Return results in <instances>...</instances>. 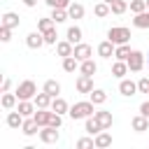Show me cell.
I'll list each match as a JSON object with an SVG mask.
<instances>
[{
	"label": "cell",
	"instance_id": "cell-23",
	"mask_svg": "<svg viewBox=\"0 0 149 149\" xmlns=\"http://www.w3.org/2000/svg\"><path fill=\"white\" fill-rule=\"evenodd\" d=\"M42 91H47L51 98H56V95H61V84H58L56 79H47L44 86H42Z\"/></svg>",
	"mask_w": 149,
	"mask_h": 149
},
{
	"label": "cell",
	"instance_id": "cell-39",
	"mask_svg": "<svg viewBox=\"0 0 149 149\" xmlns=\"http://www.w3.org/2000/svg\"><path fill=\"white\" fill-rule=\"evenodd\" d=\"M51 9H68L70 7V0H44Z\"/></svg>",
	"mask_w": 149,
	"mask_h": 149
},
{
	"label": "cell",
	"instance_id": "cell-44",
	"mask_svg": "<svg viewBox=\"0 0 149 149\" xmlns=\"http://www.w3.org/2000/svg\"><path fill=\"white\" fill-rule=\"evenodd\" d=\"M140 114H144V116L149 119V100H144V102L140 105Z\"/></svg>",
	"mask_w": 149,
	"mask_h": 149
},
{
	"label": "cell",
	"instance_id": "cell-35",
	"mask_svg": "<svg viewBox=\"0 0 149 149\" xmlns=\"http://www.w3.org/2000/svg\"><path fill=\"white\" fill-rule=\"evenodd\" d=\"M109 7H112V14H116V16H119V14H123V12L128 9V2H126V0H114Z\"/></svg>",
	"mask_w": 149,
	"mask_h": 149
},
{
	"label": "cell",
	"instance_id": "cell-47",
	"mask_svg": "<svg viewBox=\"0 0 149 149\" xmlns=\"http://www.w3.org/2000/svg\"><path fill=\"white\" fill-rule=\"evenodd\" d=\"M147 9H149V0H147Z\"/></svg>",
	"mask_w": 149,
	"mask_h": 149
},
{
	"label": "cell",
	"instance_id": "cell-17",
	"mask_svg": "<svg viewBox=\"0 0 149 149\" xmlns=\"http://www.w3.org/2000/svg\"><path fill=\"white\" fill-rule=\"evenodd\" d=\"M128 72H130V68H128V63H126V61H114V65H112V74H114V77L123 79Z\"/></svg>",
	"mask_w": 149,
	"mask_h": 149
},
{
	"label": "cell",
	"instance_id": "cell-48",
	"mask_svg": "<svg viewBox=\"0 0 149 149\" xmlns=\"http://www.w3.org/2000/svg\"><path fill=\"white\" fill-rule=\"evenodd\" d=\"M147 65H149V56H147Z\"/></svg>",
	"mask_w": 149,
	"mask_h": 149
},
{
	"label": "cell",
	"instance_id": "cell-29",
	"mask_svg": "<svg viewBox=\"0 0 149 149\" xmlns=\"http://www.w3.org/2000/svg\"><path fill=\"white\" fill-rule=\"evenodd\" d=\"M130 47L128 44H116V49H114V58L116 61H128V56H130Z\"/></svg>",
	"mask_w": 149,
	"mask_h": 149
},
{
	"label": "cell",
	"instance_id": "cell-5",
	"mask_svg": "<svg viewBox=\"0 0 149 149\" xmlns=\"http://www.w3.org/2000/svg\"><path fill=\"white\" fill-rule=\"evenodd\" d=\"M40 140H42L44 144L58 142V128H56V126H42V128H40Z\"/></svg>",
	"mask_w": 149,
	"mask_h": 149
},
{
	"label": "cell",
	"instance_id": "cell-42",
	"mask_svg": "<svg viewBox=\"0 0 149 149\" xmlns=\"http://www.w3.org/2000/svg\"><path fill=\"white\" fill-rule=\"evenodd\" d=\"M0 40H2V42H9V40H12V28L0 26Z\"/></svg>",
	"mask_w": 149,
	"mask_h": 149
},
{
	"label": "cell",
	"instance_id": "cell-22",
	"mask_svg": "<svg viewBox=\"0 0 149 149\" xmlns=\"http://www.w3.org/2000/svg\"><path fill=\"white\" fill-rule=\"evenodd\" d=\"M51 100H54V98H51L47 91H42V93H37V95L33 98V102H35L40 109H47V107H51Z\"/></svg>",
	"mask_w": 149,
	"mask_h": 149
},
{
	"label": "cell",
	"instance_id": "cell-19",
	"mask_svg": "<svg viewBox=\"0 0 149 149\" xmlns=\"http://www.w3.org/2000/svg\"><path fill=\"white\" fill-rule=\"evenodd\" d=\"M16 109H19L23 116H33V114H35V109H37V105H35L33 100H19Z\"/></svg>",
	"mask_w": 149,
	"mask_h": 149
},
{
	"label": "cell",
	"instance_id": "cell-20",
	"mask_svg": "<svg viewBox=\"0 0 149 149\" xmlns=\"http://www.w3.org/2000/svg\"><path fill=\"white\" fill-rule=\"evenodd\" d=\"M23 121H26V116H23L19 109L7 114V126H9V128H21V126H23Z\"/></svg>",
	"mask_w": 149,
	"mask_h": 149
},
{
	"label": "cell",
	"instance_id": "cell-18",
	"mask_svg": "<svg viewBox=\"0 0 149 149\" xmlns=\"http://www.w3.org/2000/svg\"><path fill=\"white\" fill-rule=\"evenodd\" d=\"M0 105H2L5 109H14V107L19 105V95H16V93H9V91H5V93H2V100H0Z\"/></svg>",
	"mask_w": 149,
	"mask_h": 149
},
{
	"label": "cell",
	"instance_id": "cell-37",
	"mask_svg": "<svg viewBox=\"0 0 149 149\" xmlns=\"http://www.w3.org/2000/svg\"><path fill=\"white\" fill-rule=\"evenodd\" d=\"M54 26H56V23H54V19H51V16H47V19H40V21H37V30H40V33H47V30H49V28H54Z\"/></svg>",
	"mask_w": 149,
	"mask_h": 149
},
{
	"label": "cell",
	"instance_id": "cell-38",
	"mask_svg": "<svg viewBox=\"0 0 149 149\" xmlns=\"http://www.w3.org/2000/svg\"><path fill=\"white\" fill-rule=\"evenodd\" d=\"M42 35H44V42H47V44H56V42H58V33H56V26H54V28H49L47 33H42Z\"/></svg>",
	"mask_w": 149,
	"mask_h": 149
},
{
	"label": "cell",
	"instance_id": "cell-2",
	"mask_svg": "<svg viewBox=\"0 0 149 149\" xmlns=\"http://www.w3.org/2000/svg\"><path fill=\"white\" fill-rule=\"evenodd\" d=\"M107 40H112L114 44H128L130 42V28H126V26H112L107 30Z\"/></svg>",
	"mask_w": 149,
	"mask_h": 149
},
{
	"label": "cell",
	"instance_id": "cell-26",
	"mask_svg": "<svg viewBox=\"0 0 149 149\" xmlns=\"http://www.w3.org/2000/svg\"><path fill=\"white\" fill-rule=\"evenodd\" d=\"M2 26H7V28H19V14H14V12H5L2 14Z\"/></svg>",
	"mask_w": 149,
	"mask_h": 149
},
{
	"label": "cell",
	"instance_id": "cell-9",
	"mask_svg": "<svg viewBox=\"0 0 149 149\" xmlns=\"http://www.w3.org/2000/svg\"><path fill=\"white\" fill-rule=\"evenodd\" d=\"M119 93L126 95V98L135 95V93H137V81H133V79H121V81H119Z\"/></svg>",
	"mask_w": 149,
	"mask_h": 149
},
{
	"label": "cell",
	"instance_id": "cell-13",
	"mask_svg": "<svg viewBox=\"0 0 149 149\" xmlns=\"http://www.w3.org/2000/svg\"><path fill=\"white\" fill-rule=\"evenodd\" d=\"M114 49H116V44H114L112 40H105V42L98 44V56H102V58H112V56H114Z\"/></svg>",
	"mask_w": 149,
	"mask_h": 149
},
{
	"label": "cell",
	"instance_id": "cell-28",
	"mask_svg": "<svg viewBox=\"0 0 149 149\" xmlns=\"http://www.w3.org/2000/svg\"><path fill=\"white\" fill-rule=\"evenodd\" d=\"M93 14H95L98 19H105V16H109V14H112V7H109L107 2H102V0H100V2L93 7Z\"/></svg>",
	"mask_w": 149,
	"mask_h": 149
},
{
	"label": "cell",
	"instance_id": "cell-46",
	"mask_svg": "<svg viewBox=\"0 0 149 149\" xmlns=\"http://www.w3.org/2000/svg\"><path fill=\"white\" fill-rule=\"evenodd\" d=\"M102 2H107V5H112V2H114V0H102Z\"/></svg>",
	"mask_w": 149,
	"mask_h": 149
},
{
	"label": "cell",
	"instance_id": "cell-15",
	"mask_svg": "<svg viewBox=\"0 0 149 149\" xmlns=\"http://www.w3.org/2000/svg\"><path fill=\"white\" fill-rule=\"evenodd\" d=\"M130 126H133L135 133H144V130H149V119H147L144 114H137V116H133Z\"/></svg>",
	"mask_w": 149,
	"mask_h": 149
},
{
	"label": "cell",
	"instance_id": "cell-36",
	"mask_svg": "<svg viewBox=\"0 0 149 149\" xmlns=\"http://www.w3.org/2000/svg\"><path fill=\"white\" fill-rule=\"evenodd\" d=\"M128 7H130V12H133V14H140V12H144V9H147V0H130V2H128Z\"/></svg>",
	"mask_w": 149,
	"mask_h": 149
},
{
	"label": "cell",
	"instance_id": "cell-33",
	"mask_svg": "<svg viewBox=\"0 0 149 149\" xmlns=\"http://www.w3.org/2000/svg\"><path fill=\"white\" fill-rule=\"evenodd\" d=\"M77 68H79V61H77L74 56H65V58H63V70H65V72H74Z\"/></svg>",
	"mask_w": 149,
	"mask_h": 149
},
{
	"label": "cell",
	"instance_id": "cell-6",
	"mask_svg": "<svg viewBox=\"0 0 149 149\" xmlns=\"http://www.w3.org/2000/svg\"><path fill=\"white\" fill-rule=\"evenodd\" d=\"M74 86H77L79 93H91L93 91V77L91 74H79L77 81H74Z\"/></svg>",
	"mask_w": 149,
	"mask_h": 149
},
{
	"label": "cell",
	"instance_id": "cell-3",
	"mask_svg": "<svg viewBox=\"0 0 149 149\" xmlns=\"http://www.w3.org/2000/svg\"><path fill=\"white\" fill-rule=\"evenodd\" d=\"M14 93L19 95V100H33V98L37 95V86H35L33 79H26V81H21V84L16 86Z\"/></svg>",
	"mask_w": 149,
	"mask_h": 149
},
{
	"label": "cell",
	"instance_id": "cell-1",
	"mask_svg": "<svg viewBox=\"0 0 149 149\" xmlns=\"http://www.w3.org/2000/svg\"><path fill=\"white\" fill-rule=\"evenodd\" d=\"M68 114H70L72 121H79V119H86V116L95 114V105H93L91 100H79V102H74V105L70 107Z\"/></svg>",
	"mask_w": 149,
	"mask_h": 149
},
{
	"label": "cell",
	"instance_id": "cell-25",
	"mask_svg": "<svg viewBox=\"0 0 149 149\" xmlns=\"http://www.w3.org/2000/svg\"><path fill=\"white\" fill-rule=\"evenodd\" d=\"M133 26L135 28H149V9H144V12H140V14H135V19H133Z\"/></svg>",
	"mask_w": 149,
	"mask_h": 149
},
{
	"label": "cell",
	"instance_id": "cell-21",
	"mask_svg": "<svg viewBox=\"0 0 149 149\" xmlns=\"http://www.w3.org/2000/svg\"><path fill=\"white\" fill-rule=\"evenodd\" d=\"M79 72H81V74H91V77H93V74L98 72V65H95V61H93V58H86V61H81V63H79Z\"/></svg>",
	"mask_w": 149,
	"mask_h": 149
},
{
	"label": "cell",
	"instance_id": "cell-24",
	"mask_svg": "<svg viewBox=\"0 0 149 149\" xmlns=\"http://www.w3.org/2000/svg\"><path fill=\"white\" fill-rule=\"evenodd\" d=\"M51 109H54V112H58V114H68V112H70V105H68L61 95H56V98L51 100Z\"/></svg>",
	"mask_w": 149,
	"mask_h": 149
},
{
	"label": "cell",
	"instance_id": "cell-27",
	"mask_svg": "<svg viewBox=\"0 0 149 149\" xmlns=\"http://www.w3.org/2000/svg\"><path fill=\"white\" fill-rule=\"evenodd\" d=\"M65 40H70L72 44H79L81 42V28L79 26H70L68 33H65Z\"/></svg>",
	"mask_w": 149,
	"mask_h": 149
},
{
	"label": "cell",
	"instance_id": "cell-7",
	"mask_svg": "<svg viewBox=\"0 0 149 149\" xmlns=\"http://www.w3.org/2000/svg\"><path fill=\"white\" fill-rule=\"evenodd\" d=\"M51 114H54V109H51V107H47V109H40V107H37V109H35V114H33V119H35V121H37V126L42 128V126H49V123H51Z\"/></svg>",
	"mask_w": 149,
	"mask_h": 149
},
{
	"label": "cell",
	"instance_id": "cell-14",
	"mask_svg": "<svg viewBox=\"0 0 149 149\" xmlns=\"http://www.w3.org/2000/svg\"><path fill=\"white\" fill-rule=\"evenodd\" d=\"M21 133H23V135H28V137H33L35 133H40L37 121H35L33 116H26V121H23V126H21Z\"/></svg>",
	"mask_w": 149,
	"mask_h": 149
},
{
	"label": "cell",
	"instance_id": "cell-11",
	"mask_svg": "<svg viewBox=\"0 0 149 149\" xmlns=\"http://www.w3.org/2000/svg\"><path fill=\"white\" fill-rule=\"evenodd\" d=\"M26 44H28V49H40V47L47 44V42H44V35H42L40 30H35V33H28Z\"/></svg>",
	"mask_w": 149,
	"mask_h": 149
},
{
	"label": "cell",
	"instance_id": "cell-8",
	"mask_svg": "<svg viewBox=\"0 0 149 149\" xmlns=\"http://www.w3.org/2000/svg\"><path fill=\"white\" fill-rule=\"evenodd\" d=\"M72 56L81 63V61H86V58H91V56H93V49H91V44L79 42V44H74V54H72Z\"/></svg>",
	"mask_w": 149,
	"mask_h": 149
},
{
	"label": "cell",
	"instance_id": "cell-34",
	"mask_svg": "<svg viewBox=\"0 0 149 149\" xmlns=\"http://www.w3.org/2000/svg\"><path fill=\"white\" fill-rule=\"evenodd\" d=\"M51 19H54V23H63L70 19V14H68V9H51Z\"/></svg>",
	"mask_w": 149,
	"mask_h": 149
},
{
	"label": "cell",
	"instance_id": "cell-43",
	"mask_svg": "<svg viewBox=\"0 0 149 149\" xmlns=\"http://www.w3.org/2000/svg\"><path fill=\"white\" fill-rule=\"evenodd\" d=\"M9 88H12V79H9V77H5V79H2V86H0V91L5 93V91H9Z\"/></svg>",
	"mask_w": 149,
	"mask_h": 149
},
{
	"label": "cell",
	"instance_id": "cell-32",
	"mask_svg": "<svg viewBox=\"0 0 149 149\" xmlns=\"http://www.w3.org/2000/svg\"><path fill=\"white\" fill-rule=\"evenodd\" d=\"M68 14H70V19H81L84 16V5H79V2H70V7H68Z\"/></svg>",
	"mask_w": 149,
	"mask_h": 149
},
{
	"label": "cell",
	"instance_id": "cell-4",
	"mask_svg": "<svg viewBox=\"0 0 149 149\" xmlns=\"http://www.w3.org/2000/svg\"><path fill=\"white\" fill-rule=\"evenodd\" d=\"M128 68H130V72H140L144 65H147V56L140 51V49H133L130 51V56H128Z\"/></svg>",
	"mask_w": 149,
	"mask_h": 149
},
{
	"label": "cell",
	"instance_id": "cell-12",
	"mask_svg": "<svg viewBox=\"0 0 149 149\" xmlns=\"http://www.w3.org/2000/svg\"><path fill=\"white\" fill-rule=\"evenodd\" d=\"M56 54H58L61 58L72 56V54H74V44H72L70 40H61V42H56Z\"/></svg>",
	"mask_w": 149,
	"mask_h": 149
},
{
	"label": "cell",
	"instance_id": "cell-41",
	"mask_svg": "<svg viewBox=\"0 0 149 149\" xmlns=\"http://www.w3.org/2000/svg\"><path fill=\"white\" fill-rule=\"evenodd\" d=\"M137 91L149 95V77H140V81H137Z\"/></svg>",
	"mask_w": 149,
	"mask_h": 149
},
{
	"label": "cell",
	"instance_id": "cell-10",
	"mask_svg": "<svg viewBox=\"0 0 149 149\" xmlns=\"http://www.w3.org/2000/svg\"><path fill=\"white\" fill-rule=\"evenodd\" d=\"M84 130H86L88 135H98V133H100V130H105V128H102V126H100V121L91 114V116H86V119H84Z\"/></svg>",
	"mask_w": 149,
	"mask_h": 149
},
{
	"label": "cell",
	"instance_id": "cell-45",
	"mask_svg": "<svg viewBox=\"0 0 149 149\" xmlns=\"http://www.w3.org/2000/svg\"><path fill=\"white\" fill-rule=\"evenodd\" d=\"M23 5H26V7H35V5H37V0H23Z\"/></svg>",
	"mask_w": 149,
	"mask_h": 149
},
{
	"label": "cell",
	"instance_id": "cell-40",
	"mask_svg": "<svg viewBox=\"0 0 149 149\" xmlns=\"http://www.w3.org/2000/svg\"><path fill=\"white\" fill-rule=\"evenodd\" d=\"M77 147H79V149H86V147H95V137H81V140H77Z\"/></svg>",
	"mask_w": 149,
	"mask_h": 149
},
{
	"label": "cell",
	"instance_id": "cell-31",
	"mask_svg": "<svg viewBox=\"0 0 149 149\" xmlns=\"http://www.w3.org/2000/svg\"><path fill=\"white\" fill-rule=\"evenodd\" d=\"M109 144H112V135L105 133V130H100V133L95 135V147H98V149H105V147H109Z\"/></svg>",
	"mask_w": 149,
	"mask_h": 149
},
{
	"label": "cell",
	"instance_id": "cell-16",
	"mask_svg": "<svg viewBox=\"0 0 149 149\" xmlns=\"http://www.w3.org/2000/svg\"><path fill=\"white\" fill-rule=\"evenodd\" d=\"M93 116L100 121L102 128H112V123H114V116H112V112H107V109H98Z\"/></svg>",
	"mask_w": 149,
	"mask_h": 149
},
{
	"label": "cell",
	"instance_id": "cell-30",
	"mask_svg": "<svg viewBox=\"0 0 149 149\" xmlns=\"http://www.w3.org/2000/svg\"><path fill=\"white\" fill-rule=\"evenodd\" d=\"M88 100H91L93 105H102V102L107 100V93H105L102 88H93V91L88 93Z\"/></svg>",
	"mask_w": 149,
	"mask_h": 149
}]
</instances>
